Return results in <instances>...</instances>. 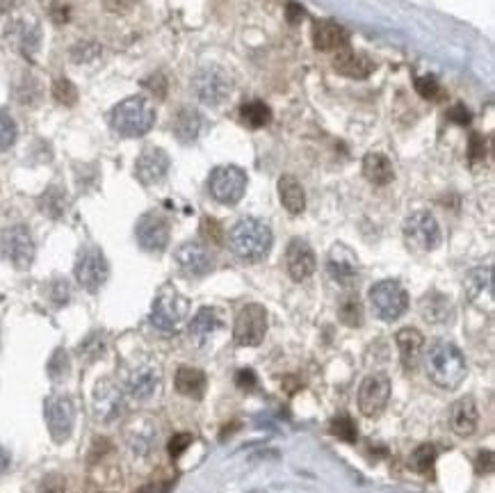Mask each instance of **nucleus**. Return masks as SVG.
<instances>
[{
	"mask_svg": "<svg viewBox=\"0 0 495 493\" xmlns=\"http://www.w3.org/2000/svg\"><path fill=\"white\" fill-rule=\"evenodd\" d=\"M466 295L470 297V302H479L482 297H489V302L493 300V270L491 267H475V270L466 276Z\"/></svg>",
	"mask_w": 495,
	"mask_h": 493,
	"instance_id": "29",
	"label": "nucleus"
},
{
	"mask_svg": "<svg viewBox=\"0 0 495 493\" xmlns=\"http://www.w3.org/2000/svg\"><path fill=\"white\" fill-rule=\"evenodd\" d=\"M16 135H18V130H16L14 119L9 117L5 110H0V151H7L12 147L16 142Z\"/></svg>",
	"mask_w": 495,
	"mask_h": 493,
	"instance_id": "37",
	"label": "nucleus"
},
{
	"mask_svg": "<svg viewBox=\"0 0 495 493\" xmlns=\"http://www.w3.org/2000/svg\"><path fill=\"white\" fill-rule=\"evenodd\" d=\"M46 425L50 436H53L55 443H64V441L71 436L74 431V423H76V407L74 400L69 395H53L46 400Z\"/></svg>",
	"mask_w": 495,
	"mask_h": 493,
	"instance_id": "12",
	"label": "nucleus"
},
{
	"mask_svg": "<svg viewBox=\"0 0 495 493\" xmlns=\"http://www.w3.org/2000/svg\"><path fill=\"white\" fill-rule=\"evenodd\" d=\"M67 373H69V356L64 349H57L48 363V375L53 379H62V377H67Z\"/></svg>",
	"mask_w": 495,
	"mask_h": 493,
	"instance_id": "39",
	"label": "nucleus"
},
{
	"mask_svg": "<svg viewBox=\"0 0 495 493\" xmlns=\"http://www.w3.org/2000/svg\"><path fill=\"white\" fill-rule=\"evenodd\" d=\"M74 272H76V281L85 288L87 293H96V290H101V285L108 281L110 265H108L106 256H103L101 249L89 246V249L80 251Z\"/></svg>",
	"mask_w": 495,
	"mask_h": 493,
	"instance_id": "11",
	"label": "nucleus"
},
{
	"mask_svg": "<svg viewBox=\"0 0 495 493\" xmlns=\"http://www.w3.org/2000/svg\"><path fill=\"white\" fill-rule=\"evenodd\" d=\"M0 256L12 263L16 270H28L35 261V240L28 226L14 224L0 233Z\"/></svg>",
	"mask_w": 495,
	"mask_h": 493,
	"instance_id": "7",
	"label": "nucleus"
},
{
	"mask_svg": "<svg viewBox=\"0 0 495 493\" xmlns=\"http://www.w3.org/2000/svg\"><path fill=\"white\" fill-rule=\"evenodd\" d=\"M363 176L372 185H388L395 178L393 162L384 153H368L363 158Z\"/></svg>",
	"mask_w": 495,
	"mask_h": 493,
	"instance_id": "28",
	"label": "nucleus"
},
{
	"mask_svg": "<svg viewBox=\"0 0 495 493\" xmlns=\"http://www.w3.org/2000/svg\"><path fill=\"white\" fill-rule=\"evenodd\" d=\"M338 315L347 327H360V324H363V306H360L358 297H347V300L340 304Z\"/></svg>",
	"mask_w": 495,
	"mask_h": 493,
	"instance_id": "34",
	"label": "nucleus"
},
{
	"mask_svg": "<svg viewBox=\"0 0 495 493\" xmlns=\"http://www.w3.org/2000/svg\"><path fill=\"white\" fill-rule=\"evenodd\" d=\"M220 329V317L217 313L212 311V308L208 306H203L201 311L192 317V322H190V336L194 338V341H205V338H210L215 332Z\"/></svg>",
	"mask_w": 495,
	"mask_h": 493,
	"instance_id": "31",
	"label": "nucleus"
},
{
	"mask_svg": "<svg viewBox=\"0 0 495 493\" xmlns=\"http://www.w3.org/2000/svg\"><path fill=\"white\" fill-rule=\"evenodd\" d=\"M240 117L249 128H263L272 121V110L263 101H251L240 108Z\"/></svg>",
	"mask_w": 495,
	"mask_h": 493,
	"instance_id": "32",
	"label": "nucleus"
},
{
	"mask_svg": "<svg viewBox=\"0 0 495 493\" xmlns=\"http://www.w3.org/2000/svg\"><path fill=\"white\" fill-rule=\"evenodd\" d=\"M267 334V311L261 304H246L235 317L233 338L242 347H256Z\"/></svg>",
	"mask_w": 495,
	"mask_h": 493,
	"instance_id": "10",
	"label": "nucleus"
},
{
	"mask_svg": "<svg viewBox=\"0 0 495 493\" xmlns=\"http://www.w3.org/2000/svg\"><path fill=\"white\" fill-rule=\"evenodd\" d=\"M477 470H479V472H491V470H493V452H491V450L479 452V457H477Z\"/></svg>",
	"mask_w": 495,
	"mask_h": 493,
	"instance_id": "47",
	"label": "nucleus"
},
{
	"mask_svg": "<svg viewBox=\"0 0 495 493\" xmlns=\"http://www.w3.org/2000/svg\"><path fill=\"white\" fill-rule=\"evenodd\" d=\"M235 386H240L242 390H254V386H256V375H254V370H249V368L240 370V373L235 375Z\"/></svg>",
	"mask_w": 495,
	"mask_h": 493,
	"instance_id": "45",
	"label": "nucleus"
},
{
	"mask_svg": "<svg viewBox=\"0 0 495 493\" xmlns=\"http://www.w3.org/2000/svg\"><path fill=\"white\" fill-rule=\"evenodd\" d=\"M201 126H203V117L199 110H194L190 106H185L176 112V117H173V135H176L181 142H194L199 137L201 132Z\"/></svg>",
	"mask_w": 495,
	"mask_h": 493,
	"instance_id": "26",
	"label": "nucleus"
},
{
	"mask_svg": "<svg viewBox=\"0 0 495 493\" xmlns=\"http://www.w3.org/2000/svg\"><path fill=\"white\" fill-rule=\"evenodd\" d=\"M404 240L414 251L427 254L440 244V226L436 217L427 210H418L409 215L404 222Z\"/></svg>",
	"mask_w": 495,
	"mask_h": 493,
	"instance_id": "9",
	"label": "nucleus"
},
{
	"mask_svg": "<svg viewBox=\"0 0 495 493\" xmlns=\"http://www.w3.org/2000/svg\"><path fill=\"white\" fill-rule=\"evenodd\" d=\"M315 267H317V261H315L311 244L302 238L290 240V244H288V249H285V270L290 274V279L292 281L311 279Z\"/></svg>",
	"mask_w": 495,
	"mask_h": 493,
	"instance_id": "15",
	"label": "nucleus"
},
{
	"mask_svg": "<svg viewBox=\"0 0 495 493\" xmlns=\"http://www.w3.org/2000/svg\"><path fill=\"white\" fill-rule=\"evenodd\" d=\"M188 300L173 285L160 288L151 308V324L162 334H173L181 327L185 313H188Z\"/></svg>",
	"mask_w": 495,
	"mask_h": 493,
	"instance_id": "4",
	"label": "nucleus"
},
{
	"mask_svg": "<svg viewBox=\"0 0 495 493\" xmlns=\"http://www.w3.org/2000/svg\"><path fill=\"white\" fill-rule=\"evenodd\" d=\"M331 431L340 441H345V443H354V441L358 438V429L352 423V418H347V416L334 418L331 420Z\"/></svg>",
	"mask_w": 495,
	"mask_h": 493,
	"instance_id": "36",
	"label": "nucleus"
},
{
	"mask_svg": "<svg viewBox=\"0 0 495 493\" xmlns=\"http://www.w3.org/2000/svg\"><path fill=\"white\" fill-rule=\"evenodd\" d=\"M69 295H71V290H69V283L67 281H55L53 283V290H50V297H53V302L57 304V306H62V304H67L69 302Z\"/></svg>",
	"mask_w": 495,
	"mask_h": 493,
	"instance_id": "44",
	"label": "nucleus"
},
{
	"mask_svg": "<svg viewBox=\"0 0 495 493\" xmlns=\"http://www.w3.org/2000/svg\"><path fill=\"white\" fill-rule=\"evenodd\" d=\"M302 18H304V7H299L297 3L288 5V21H290V23H299Z\"/></svg>",
	"mask_w": 495,
	"mask_h": 493,
	"instance_id": "49",
	"label": "nucleus"
},
{
	"mask_svg": "<svg viewBox=\"0 0 495 493\" xmlns=\"http://www.w3.org/2000/svg\"><path fill=\"white\" fill-rule=\"evenodd\" d=\"M173 384H176V390L185 397H192V400H201L205 393V373L199 368H192V366H181L176 370V377H173Z\"/></svg>",
	"mask_w": 495,
	"mask_h": 493,
	"instance_id": "25",
	"label": "nucleus"
},
{
	"mask_svg": "<svg viewBox=\"0 0 495 493\" xmlns=\"http://www.w3.org/2000/svg\"><path fill=\"white\" fill-rule=\"evenodd\" d=\"M326 272L336 283H340L343 288H352L358 281V263L354 254L345 244H336L331 254H329Z\"/></svg>",
	"mask_w": 495,
	"mask_h": 493,
	"instance_id": "17",
	"label": "nucleus"
},
{
	"mask_svg": "<svg viewBox=\"0 0 495 493\" xmlns=\"http://www.w3.org/2000/svg\"><path fill=\"white\" fill-rule=\"evenodd\" d=\"M434 461H436V448L434 446H420L414 450V455H411V464H414V468L420 472H427L431 466H434Z\"/></svg>",
	"mask_w": 495,
	"mask_h": 493,
	"instance_id": "38",
	"label": "nucleus"
},
{
	"mask_svg": "<svg viewBox=\"0 0 495 493\" xmlns=\"http://www.w3.org/2000/svg\"><path fill=\"white\" fill-rule=\"evenodd\" d=\"M397 347H399V358H402V366H404V370H416L418 363H420V356H422V345H425V338H422V334L418 332V329L414 327H404L399 329L397 336Z\"/></svg>",
	"mask_w": 495,
	"mask_h": 493,
	"instance_id": "23",
	"label": "nucleus"
},
{
	"mask_svg": "<svg viewBox=\"0 0 495 493\" xmlns=\"http://www.w3.org/2000/svg\"><path fill=\"white\" fill-rule=\"evenodd\" d=\"M313 44L317 50H343L349 46V33L331 21H319L313 26Z\"/></svg>",
	"mask_w": 495,
	"mask_h": 493,
	"instance_id": "24",
	"label": "nucleus"
},
{
	"mask_svg": "<svg viewBox=\"0 0 495 493\" xmlns=\"http://www.w3.org/2000/svg\"><path fill=\"white\" fill-rule=\"evenodd\" d=\"M39 493H67V480L59 472H50L39 484Z\"/></svg>",
	"mask_w": 495,
	"mask_h": 493,
	"instance_id": "40",
	"label": "nucleus"
},
{
	"mask_svg": "<svg viewBox=\"0 0 495 493\" xmlns=\"http://www.w3.org/2000/svg\"><path fill=\"white\" fill-rule=\"evenodd\" d=\"M420 313H422V317H425L427 322L440 324V322H445L448 317H450L452 306H450V302L440 293H429V295L422 297Z\"/></svg>",
	"mask_w": 495,
	"mask_h": 493,
	"instance_id": "30",
	"label": "nucleus"
},
{
	"mask_svg": "<svg viewBox=\"0 0 495 493\" xmlns=\"http://www.w3.org/2000/svg\"><path fill=\"white\" fill-rule=\"evenodd\" d=\"M135 235L142 249L147 251H164L169 244V224L167 220L158 212H147L142 215L137 226H135Z\"/></svg>",
	"mask_w": 495,
	"mask_h": 493,
	"instance_id": "14",
	"label": "nucleus"
},
{
	"mask_svg": "<svg viewBox=\"0 0 495 493\" xmlns=\"http://www.w3.org/2000/svg\"><path fill=\"white\" fill-rule=\"evenodd\" d=\"M390 400V379L381 373L368 375L358 386V409L368 418H377Z\"/></svg>",
	"mask_w": 495,
	"mask_h": 493,
	"instance_id": "13",
	"label": "nucleus"
},
{
	"mask_svg": "<svg viewBox=\"0 0 495 493\" xmlns=\"http://www.w3.org/2000/svg\"><path fill=\"white\" fill-rule=\"evenodd\" d=\"M334 69L338 71L340 76L363 80V78H368V76L375 71V62H370L365 55L354 53V50L347 46V48H343V50H336Z\"/></svg>",
	"mask_w": 495,
	"mask_h": 493,
	"instance_id": "22",
	"label": "nucleus"
},
{
	"mask_svg": "<svg viewBox=\"0 0 495 493\" xmlns=\"http://www.w3.org/2000/svg\"><path fill=\"white\" fill-rule=\"evenodd\" d=\"M112 128L123 137H142L156 123V108L144 96H130L112 110Z\"/></svg>",
	"mask_w": 495,
	"mask_h": 493,
	"instance_id": "3",
	"label": "nucleus"
},
{
	"mask_svg": "<svg viewBox=\"0 0 495 493\" xmlns=\"http://www.w3.org/2000/svg\"><path fill=\"white\" fill-rule=\"evenodd\" d=\"M208 190L210 197L217 203L235 205L246 192V174L240 167H235V164L215 167L208 178Z\"/></svg>",
	"mask_w": 495,
	"mask_h": 493,
	"instance_id": "6",
	"label": "nucleus"
},
{
	"mask_svg": "<svg viewBox=\"0 0 495 493\" xmlns=\"http://www.w3.org/2000/svg\"><path fill=\"white\" fill-rule=\"evenodd\" d=\"M448 119L452 121H457L459 126H466V123L470 121V112L463 108V106H455L450 112H448Z\"/></svg>",
	"mask_w": 495,
	"mask_h": 493,
	"instance_id": "46",
	"label": "nucleus"
},
{
	"mask_svg": "<svg viewBox=\"0 0 495 493\" xmlns=\"http://www.w3.org/2000/svg\"><path fill=\"white\" fill-rule=\"evenodd\" d=\"M39 208H41V212H46L48 217H53V220L62 217V215H64V210H67V194H64V190L55 188V185H53V188H48L39 197Z\"/></svg>",
	"mask_w": 495,
	"mask_h": 493,
	"instance_id": "33",
	"label": "nucleus"
},
{
	"mask_svg": "<svg viewBox=\"0 0 495 493\" xmlns=\"http://www.w3.org/2000/svg\"><path fill=\"white\" fill-rule=\"evenodd\" d=\"M123 411V395L121 390L110 382V379H101L94 390V414L103 423L115 420Z\"/></svg>",
	"mask_w": 495,
	"mask_h": 493,
	"instance_id": "19",
	"label": "nucleus"
},
{
	"mask_svg": "<svg viewBox=\"0 0 495 493\" xmlns=\"http://www.w3.org/2000/svg\"><path fill=\"white\" fill-rule=\"evenodd\" d=\"M201 231H203L205 238H210L212 242H217V244L224 240V235H222V226H220L217 222H215V220H210V217H205V220H203Z\"/></svg>",
	"mask_w": 495,
	"mask_h": 493,
	"instance_id": "43",
	"label": "nucleus"
},
{
	"mask_svg": "<svg viewBox=\"0 0 495 493\" xmlns=\"http://www.w3.org/2000/svg\"><path fill=\"white\" fill-rule=\"evenodd\" d=\"M162 373L158 366H140L126 379V393L135 400H147L158 390Z\"/></svg>",
	"mask_w": 495,
	"mask_h": 493,
	"instance_id": "21",
	"label": "nucleus"
},
{
	"mask_svg": "<svg viewBox=\"0 0 495 493\" xmlns=\"http://www.w3.org/2000/svg\"><path fill=\"white\" fill-rule=\"evenodd\" d=\"M176 263L178 267L190 276H205L212 270V254L208 251V246H203L201 242H185L176 249Z\"/></svg>",
	"mask_w": 495,
	"mask_h": 493,
	"instance_id": "18",
	"label": "nucleus"
},
{
	"mask_svg": "<svg viewBox=\"0 0 495 493\" xmlns=\"http://www.w3.org/2000/svg\"><path fill=\"white\" fill-rule=\"evenodd\" d=\"M103 3H106V7L110 9V12H126V9L132 7L135 0H103Z\"/></svg>",
	"mask_w": 495,
	"mask_h": 493,
	"instance_id": "48",
	"label": "nucleus"
},
{
	"mask_svg": "<svg viewBox=\"0 0 495 493\" xmlns=\"http://www.w3.org/2000/svg\"><path fill=\"white\" fill-rule=\"evenodd\" d=\"M370 306H372L377 317H381V320H386V322H393L406 313L409 295L404 288H402V283L386 279L370 288Z\"/></svg>",
	"mask_w": 495,
	"mask_h": 493,
	"instance_id": "5",
	"label": "nucleus"
},
{
	"mask_svg": "<svg viewBox=\"0 0 495 493\" xmlns=\"http://www.w3.org/2000/svg\"><path fill=\"white\" fill-rule=\"evenodd\" d=\"M192 87L201 103L217 108L231 96L233 80L222 67H203L197 71V76L192 78Z\"/></svg>",
	"mask_w": 495,
	"mask_h": 493,
	"instance_id": "8",
	"label": "nucleus"
},
{
	"mask_svg": "<svg viewBox=\"0 0 495 493\" xmlns=\"http://www.w3.org/2000/svg\"><path fill=\"white\" fill-rule=\"evenodd\" d=\"M416 89H418V94L420 96H425V98H436L438 96V80L436 78H431V76H425V78H418L416 80Z\"/></svg>",
	"mask_w": 495,
	"mask_h": 493,
	"instance_id": "41",
	"label": "nucleus"
},
{
	"mask_svg": "<svg viewBox=\"0 0 495 493\" xmlns=\"http://www.w3.org/2000/svg\"><path fill=\"white\" fill-rule=\"evenodd\" d=\"M450 425L455 429V434L459 436H472L479 427V411L475 397L463 395L459 397L450 411Z\"/></svg>",
	"mask_w": 495,
	"mask_h": 493,
	"instance_id": "20",
	"label": "nucleus"
},
{
	"mask_svg": "<svg viewBox=\"0 0 495 493\" xmlns=\"http://www.w3.org/2000/svg\"><path fill=\"white\" fill-rule=\"evenodd\" d=\"M9 461H12V459H9V452L0 446V472H5L9 468Z\"/></svg>",
	"mask_w": 495,
	"mask_h": 493,
	"instance_id": "50",
	"label": "nucleus"
},
{
	"mask_svg": "<svg viewBox=\"0 0 495 493\" xmlns=\"http://www.w3.org/2000/svg\"><path fill=\"white\" fill-rule=\"evenodd\" d=\"M278 194H281L283 208L290 212V215H302L304 212V208H306V192L302 188V183H299L295 176H290V174L281 176V181H278Z\"/></svg>",
	"mask_w": 495,
	"mask_h": 493,
	"instance_id": "27",
	"label": "nucleus"
},
{
	"mask_svg": "<svg viewBox=\"0 0 495 493\" xmlns=\"http://www.w3.org/2000/svg\"><path fill=\"white\" fill-rule=\"evenodd\" d=\"M53 98L57 103H62V106L71 108V106H76V103H78V89L71 80L59 78V80L53 82Z\"/></svg>",
	"mask_w": 495,
	"mask_h": 493,
	"instance_id": "35",
	"label": "nucleus"
},
{
	"mask_svg": "<svg viewBox=\"0 0 495 493\" xmlns=\"http://www.w3.org/2000/svg\"><path fill=\"white\" fill-rule=\"evenodd\" d=\"M229 244L233 254L246 263H258L270 254L274 244L272 229L261 220H240L229 233Z\"/></svg>",
	"mask_w": 495,
	"mask_h": 493,
	"instance_id": "2",
	"label": "nucleus"
},
{
	"mask_svg": "<svg viewBox=\"0 0 495 493\" xmlns=\"http://www.w3.org/2000/svg\"><path fill=\"white\" fill-rule=\"evenodd\" d=\"M190 446H192V434H185V431H183V434L171 436V441H169V455L173 459H178Z\"/></svg>",
	"mask_w": 495,
	"mask_h": 493,
	"instance_id": "42",
	"label": "nucleus"
},
{
	"mask_svg": "<svg viewBox=\"0 0 495 493\" xmlns=\"http://www.w3.org/2000/svg\"><path fill=\"white\" fill-rule=\"evenodd\" d=\"M169 171V156L160 147H147L135 162V176L144 185L160 183Z\"/></svg>",
	"mask_w": 495,
	"mask_h": 493,
	"instance_id": "16",
	"label": "nucleus"
},
{
	"mask_svg": "<svg viewBox=\"0 0 495 493\" xmlns=\"http://www.w3.org/2000/svg\"><path fill=\"white\" fill-rule=\"evenodd\" d=\"M425 366H427V377L438 388H445V390L459 388L468 375L466 356H463L461 349L450 341L431 343L425 356Z\"/></svg>",
	"mask_w": 495,
	"mask_h": 493,
	"instance_id": "1",
	"label": "nucleus"
}]
</instances>
